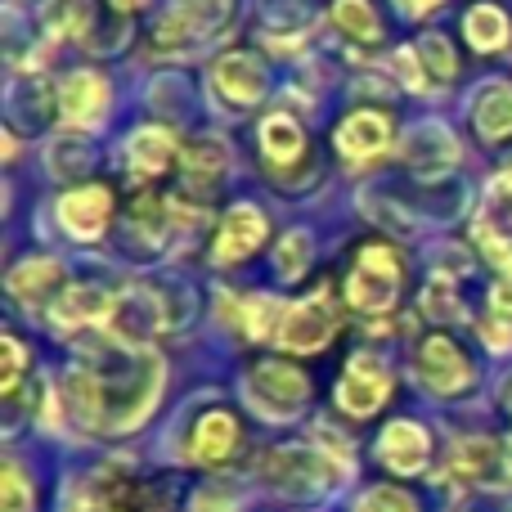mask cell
I'll return each instance as SVG.
<instances>
[{"label":"cell","mask_w":512,"mask_h":512,"mask_svg":"<svg viewBox=\"0 0 512 512\" xmlns=\"http://www.w3.org/2000/svg\"><path fill=\"white\" fill-rule=\"evenodd\" d=\"M90 18H95L90 0H45V9H41V23L54 36H86Z\"/></svg>","instance_id":"484cf974"},{"label":"cell","mask_w":512,"mask_h":512,"mask_svg":"<svg viewBox=\"0 0 512 512\" xmlns=\"http://www.w3.org/2000/svg\"><path fill=\"white\" fill-rule=\"evenodd\" d=\"M301 149H306V135H301V126L292 122L288 113L265 117V126H261V153L274 162V167H292V162L301 158Z\"/></svg>","instance_id":"ffe728a7"},{"label":"cell","mask_w":512,"mask_h":512,"mask_svg":"<svg viewBox=\"0 0 512 512\" xmlns=\"http://www.w3.org/2000/svg\"><path fill=\"white\" fill-rule=\"evenodd\" d=\"M126 153H131L135 176H162V171H167V162L176 158V135L162 131V126H144V131L131 135Z\"/></svg>","instance_id":"d6986e66"},{"label":"cell","mask_w":512,"mask_h":512,"mask_svg":"<svg viewBox=\"0 0 512 512\" xmlns=\"http://www.w3.org/2000/svg\"><path fill=\"white\" fill-rule=\"evenodd\" d=\"M387 144H391V122L382 113H373V108H355V113L337 126V149L351 162L378 158Z\"/></svg>","instance_id":"7c38bea8"},{"label":"cell","mask_w":512,"mask_h":512,"mask_svg":"<svg viewBox=\"0 0 512 512\" xmlns=\"http://www.w3.org/2000/svg\"><path fill=\"white\" fill-rule=\"evenodd\" d=\"M162 315H167V310H162V301L153 297L149 288H126L122 297L113 301V310H108L104 324L113 328L117 342H126V346H135V351H140V342H149V337L167 324Z\"/></svg>","instance_id":"8992f818"},{"label":"cell","mask_w":512,"mask_h":512,"mask_svg":"<svg viewBox=\"0 0 512 512\" xmlns=\"http://www.w3.org/2000/svg\"><path fill=\"white\" fill-rule=\"evenodd\" d=\"M63 279V265L50 261V256H36V261H23L14 274H9V288H14V297H23L27 306H41L45 292H54Z\"/></svg>","instance_id":"44dd1931"},{"label":"cell","mask_w":512,"mask_h":512,"mask_svg":"<svg viewBox=\"0 0 512 512\" xmlns=\"http://www.w3.org/2000/svg\"><path fill=\"white\" fill-rule=\"evenodd\" d=\"M504 463H508V472H512V436H508V445H504Z\"/></svg>","instance_id":"f35d334b"},{"label":"cell","mask_w":512,"mask_h":512,"mask_svg":"<svg viewBox=\"0 0 512 512\" xmlns=\"http://www.w3.org/2000/svg\"><path fill=\"white\" fill-rule=\"evenodd\" d=\"M225 171V144L221 140H203L185 153V180L194 189H212Z\"/></svg>","instance_id":"4316f807"},{"label":"cell","mask_w":512,"mask_h":512,"mask_svg":"<svg viewBox=\"0 0 512 512\" xmlns=\"http://www.w3.org/2000/svg\"><path fill=\"white\" fill-rule=\"evenodd\" d=\"M333 333H337L333 301H328V292H315V297H306V301L283 310L279 328H274V342H279V351H288V355H315V351H324Z\"/></svg>","instance_id":"277c9868"},{"label":"cell","mask_w":512,"mask_h":512,"mask_svg":"<svg viewBox=\"0 0 512 512\" xmlns=\"http://www.w3.org/2000/svg\"><path fill=\"white\" fill-rule=\"evenodd\" d=\"M243 391H248V405L256 409V414H265V418H292L301 405H306L310 382H306V373L292 369V364L261 360V364H252L248 387H243Z\"/></svg>","instance_id":"3957f363"},{"label":"cell","mask_w":512,"mask_h":512,"mask_svg":"<svg viewBox=\"0 0 512 512\" xmlns=\"http://www.w3.org/2000/svg\"><path fill=\"white\" fill-rule=\"evenodd\" d=\"M423 315L427 319H441V324H450V319H463V301H459V288H454L450 274H436V279H427L423 288Z\"/></svg>","instance_id":"f1b7e54d"},{"label":"cell","mask_w":512,"mask_h":512,"mask_svg":"<svg viewBox=\"0 0 512 512\" xmlns=\"http://www.w3.org/2000/svg\"><path fill=\"white\" fill-rule=\"evenodd\" d=\"M212 86L221 90L230 104L252 108V104H261V95H265V86H270V77H265V63L256 59V54L234 50V54H221V59H216Z\"/></svg>","instance_id":"9c48e42d"},{"label":"cell","mask_w":512,"mask_h":512,"mask_svg":"<svg viewBox=\"0 0 512 512\" xmlns=\"http://www.w3.org/2000/svg\"><path fill=\"white\" fill-rule=\"evenodd\" d=\"M387 396H391L387 364H382L373 351L351 355L346 369H342V378H337V405H342L351 418H369L387 405Z\"/></svg>","instance_id":"5b68a950"},{"label":"cell","mask_w":512,"mask_h":512,"mask_svg":"<svg viewBox=\"0 0 512 512\" xmlns=\"http://www.w3.org/2000/svg\"><path fill=\"white\" fill-rule=\"evenodd\" d=\"M333 23L360 45L382 41V18L373 14L369 0H333Z\"/></svg>","instance_id":"603a6c76"},{"label":"cell","mask_w":512,"mask_h":512,"mask_svg":"<svg viewBox=\"0 0 512 512\" xmlns=\"http://www.w3.org/2000/svg\"><path fill=\"white\" fill-rule=\"evenodd\" d=\"M265 477L274 486L292 490V495H315L319 486L333 481V468H328V459L319 450H279L265 463Z\"/></svg>","instance_id":"30bf717a"},{"label":"cell","mask_w":512,"mask_h":512,"mask_svg":"<svg viewBox=\"0 0 512 512\" xmlns=\"http://www.w3.org/2000/svg\"><path fill=\"white\" fill-rule=\"evenodd\" d=\"M5 512H32V490H27L18 463H5Z\"/></svg>","instance_id":"836d02e7"},{"label":"cell","mask_w":512,"mask_h":512,"mask_svg":"<svg viewBox=\"0 0 512 512\" xmlns=\"http://www.w3.org/2000/svg\"><path fill=\"white\" fill-rule=\"evenodd\" d=\"M113 5H122V9H140L144 0H113Z\"/></svg>","instance_id":"74e56055"},{"label":"cell","mask_w":512,"mask_h":512,"mask_svg":"<svg viewBox=\"0 0 512 512\" xmlns=\"http://www.w3.org/2000/svg\"><path fill=\"white\" fill-rule=\"evenodd\" d=\"M108 310H113V301H108L99 288L72 283V288H63L59 297H54L50 315H54V324L77 328V324H90V319H108Z\"/></svg>","instance_id":"ac0fdd59"},{"label":"cell","mask_w":512,"mask_h":512,"mask_svg":"<svg viewBox=\"0 0 512 512\" xmlns=\"http://www.w3.org/2000/svg\"><path fill=\"white\" fill-rule=\"evenodd\" d=\"M234 0H171V14L189 32H221Z\"/></svg>","instance_id":"d4e9b609"},{"label":"cell","mask_w":512,"mask_h":512,"mask_svg":"<svg viewBox=\"0 0 512 512\" xmlns=\"http://www.w3.org/2000/svg\"><path fill=\"white\" fill-rule=\"evenodd\" d=\"M472 122L486 140H508L512 135V86L508 81H490L477 90V104H472Z\"/></svg>","instance_id":"e0dca14e"},{"label":"cell","mask_w":512,"mask_h":512,"mask_svg":"<svg viewBox=\"0 0 512 512\" xmlns=\"http://www.w3.org/2000/svg\"><path fill=\"white\" fill-rule=\"evenodd\" d=\"M355 512H418V504L405 495V490H396V486H378V490H369V495L355 504Z\"/></svg>","instance_id":"d6a6232c"},{"label":"cell","mask_w":512,"mask_h":512,"mask_svg":"<svg viewBox=\"0 0 512 512\" xmlns=\"http://www.w3.org/2000/svg\"><path fill=\"white\" fill-rule=\"evenodd\" d=\"M400 283H405V265L391 243H369V248L355 252L351 274H346V297L360 315H387L400 297Z\"/></svg>","instance_id":"7a4b0ae2"},{"label":"cell","mask_w":512,"mask_h":512,"mask_svg":"<svg viewBox=\"0 0 512 512\" xmlns=\"http://www.w3.org/2000/svg\"><path fill=\"white\" fill-rule=\"evenodd\" d=\"M499 468V450L490 441H459L454 445V459H450V472L463 481H481Z\"/></svg>","instance_id":"83f0119b"},{"label":"cell","mask_w":512,"mask_h":512,"mask_svg":"<svg viewBox=\"0 0 512 512\" xmlns=\"http://www.w3.org/2000/svg\"><path fill=\"white\" fill-rule=\"evenodd\" d=\"M108 216H113V194L99 185H86V189H72V194H63L59 203V221L68 234H77V239H99L108 225Z\"/></svg>","instance_id":"8fae6325"},{"label":"cell","mask_w":512,"mask_h":512,"mask_svg":"<svg viewBox=\"0 0 512 512\" xmlns=\"http://www.w3.org/2000/svg\"><path fill=\"white\" fill-rule=\"evenodd\" d=\"M481 230L512 252V171L490 180V189H486V225H481Z\"/></svg>","instance_id":"7402d4cb"},{"label":"cell","mask_w":512,"mask_h":512,"mask_svg":"<svg viewBox=\"0 0 512 512\" xmlns=\"http://www.w3.org/2000/svg\"><path fill=\"white\" fill-rule=\"evenodd\" d=\"M265 230H270V225H265V212H261V207H252V203L230 207V212L221 216V230H216L212 261L234 265V261H243V256H252V252L265 243Z\"/></svg>","instance_id":"ba28073f"},{"label":"cell","mask_w":512,"mask_h":512,"mask_svg":"<svg viewBox=\"0 0 512 512\" xmlns=\"http://www.w3.org/2000/svg\"><path fill=\"white\" fill-rule=\"evenodd\" d=\"M463 32H468L472 50L490 54V50H499V45H508V14L495 5H477L468 14V23H463Z\"/></svg>","instance_id":"cb8c5ba5"},{"label":"cell","mask_w":512,"mask_h":512,"mask_svg":"<svg viewBox=\"0 0 512 512\" xmlns=\"http://www.w3.org/2000/svg\"><path fill=\"white\" fill-rule=\"evenodd\" d=\"M279 315L283 310L274 306L270 297H248L243 301V328H248V337H265L270 328H279Z\"/></svg>","instance_id":"1f68e13d"},{"label":"cell","mask_w":512,"mask_h":512,"mask_svg":"<svg viewBox=\"0 0 512 512\" xmlns=\"http://www.w3.org/2000/svg\"><path fill=\"white\" fill-rule=\"evenodd\" d=\"M274 265H279L283 279H301L306 265H310V234L306 230L288 234V239L279 243V252H274Z\"/></svg>","instance_id":"4dcf8cb0"},{"label":"cell","mask_w":512,"mask_h":512,"mask_svg":"<svg viewBox=\"0 0 512 512\" xmlns=\"http://www.w3.org/2000/svg\"><path fill=\"white\" fill-rule=\"evenodd\" d=\"M405 162L418 171V176H427V180H436V176H445V171L459 162V144H454V135L445 131V126H418L414 135L405 140Z\"/></svg>","instance_id":"4fadbf2b"},{"label":"cell","mask_w":512,"mask_h":512,"mask_svg":"<svg viewBox=\"0 0 512 512\" xmlns=\"http://www.w3.org/2000/svg\"><path fill=\"white\" fill-rule=\"evenodd\" d=\"M427 454H432V441L418 423H391L387 432L378 436V459L387 463L400 477H414V472L427 468Z\"/></svg>","instance_id":"5bb4252c"},{"label":"cell","mask_w":512,"mask_h":512,"mask_svg":"<svg viewBox=\"0 0 512 512\" xmlns=\"http://www.w3.org/2000/svg\"><path fill=\"white\" fill-rule=\"evenodd\" d=\"M405 5V14H427V9H436L441 0H400Z\"/></svg>","instance_id":"8d00e7d4"},{"label":"cell","mask_w":512,"mask_h":512,"mask_svg":"<svg viewBox=\"0 0 512 512\" xmlns=\"http://www.w3.org/2000/svg\"><path fill=\"white\" fill-rule=\"evenodd\" d=\"M234 445H239V423H234V414H225V409H212V414L198 418L194 441H189V459L221 463V459H230Z\"/></svg>","instance_id":"2e32d148"},{"label":"cell","mask_w":512,"mask_h":512,"mask_svg":"<svg viewBox=\"0 0 512 512\" xmlns=\"http://www.w3.org/2000/svg\"><path fill=\"white\" fill-rule=\"evenodd\" d=\"M23 364H27V351H23V342H18L14 333L5 337V396H14V387H18V373H23Z\"/></svg>","instance_id":"e575fe53"},{"label":"cell","mask_w":512,"mask_h":512,"mask_svg":"<svg viewBox=\"0 0 512 512\" xmlns=\"http://www.w3.org/2000/svg\"><path fill=\"white\" fill-rule=\"evenodd\" d=\"M396 72L409 81V86H427V77L414 68V50H400V54H396Z\"/></svg>","instance_id":"d590c367"},{"label":"cell","mask_w":512,"mask_h":512,"mask_svg":"<svg viewBox=\"0 0 512 512\" xmlns=\"http://www.w3.org/2000/svg\"><path fill=\"white\" fill-rule=\"evenodd\" d=\"M414 54L423 59V77H432V81H450L454 77V50H450V41L445 36H423V41L414 45Z\"/></svg>","instance_id":"f546056e"},{"label":"cell","mask_w":512,"mask_h":512,"mask_svg":"<svg viewBox=\"0 0 512 512\" xmlns=\"http://www.w3.org/2000/svg\"><path fill=\"white\" fill-rule=\"evenodd\" d=\"M418 378H423V387H432L436 396H454V391H463L472 382V364L450 337H427V342L418 346Z\"/></svg>","instance_id":"52a82bcc"},{"label":"cell","mask_w":512,"mask_h":512,"mask_svg":"<svg viewBox=\"0 0 512 512\" xmlns=\"http://www.w3.org/2000/svg\"><path fill=\"white\" fill-rule=\"evenodd\" d=\"M108 108V86L95 72H72L59 86V113L68 117L72 126H95Z\"/></svg>","instance_id":"9a60e30c"},{"label":"cell","mask_w":512,"mask_h":512,"mask_svg":"<svg viewBox=\"0 0 512 512\" xmlns=\"http://www.w3.org/2000/svg\"><path fill=\"white\" fill-rule=\"evenodd\" d=\"M95 378V405L104 432H126L153 409L162 387V360L153 351H113L104 364H86Z\"/></svg>","instance_id":"6da1fadb"}]
</instances>
